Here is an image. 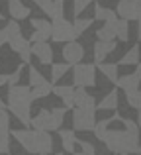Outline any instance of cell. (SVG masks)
<instances>
[{"label":"cell","mask_w":141,"mask_h":155,"mask_svg":"<svg viewBox=\"0 0 141 155\" xmlns=\"http://www.w3.org/2000/svg\"><path fill=\"white\" fill-rule=\"evenodd\" d=\"M137 126H139V130H141V112L137 114Z\"/></svg>","instance_id":"obj_44"},{"label":"cell","mask_w":141,"mask_h":155,"mask_svg":"<svg viewBox=\"0 0 141 155\" xmlns=\"http://www.w3.org/2000/svg\"><path fill=\"white\" fill-rule=\"evenodd\" d=\"M24 67L26 65H18V69H16L14 73H8V87H18V83H20V79H22V71H24Z\"/></svg>","instance_id":"obj_37"},{"label":"cell","mask_w":141,"mask_h":155,"mask_svg":"<svg viewBox=\"0 0 141 155\" xmlns=\"http://www.w3.org/2000/svg\"><path fill=\"white\" fill-rule=\"evenodd\" d=\"M122 120H123V118L120 116L118 112H116L112 118H104V120H98V124H96L94 132H92V134H94V137H96L98 141H102V140H104V136L108 134V130H110V126L114 124V122H122Z\"/></svg>","instance_id":"obj_21"},{"label":"cell","mask_w":141,"mask_h":155,"mask_svg":"<svg viewBox=\"0 0 141 155\" xmlns=\"http://www.w3.org/2000/svg\"><path fill=\"white\" fill-rule=\"evenodd\" d=\"M118 104H120L118 91H110V92H106V96H102L96 110H118Z\"/></svg>","instance_id":"obj_26"},{"label":"cell","mask_w":141,"mask_h":155,"mask_svg":"<svg viewBox=\"0 0 141 155\" xmlns=\"http://www.w3.org/2000/svg\"><path fill=\"white\" fill-rule=\"evenodd\" d=\"M92 22H94V18H75V22H72V28H75L76 35L80 38L82 34H86V30H90Z\"/></svg>","instance_id":"obj_30"},{"label":"cell","mask_w":141,"mask_h":155,"mask_svg":"<svg viewBox=\"0 0 141 155\" xmlns=\"http://www.w3.org/2000/svg\"><path fill=\"white\" fill-rule=\"evenodd\" d=\"M122 126L126 128V132H130V134H131L133 137H137V140H139V132H141V130H139L137 122L130 120V118H123V120H122Z\"/></svg>","instance_id":"obj_35"},{"label":"cell","mask_w":141,"mask_h":155,"mask_svg":"<svg viewBox=\"0 0 141 155\" xmlns=\"http://www.w3.org/2000/svg\"><path fill=\"white\" fill-rule=\"evenodd\" d=\"M94 20H98V22H102V24L116 22V20H118V14H116V10H112V8H104V6H100V4H94Z\"/></svg>","instance_id":"obj_25"},{"label":"cell","mask_w":141,"mask_h":155,"mask_svg":"<svg viewBox=\"0 0 141 155\" xmlns=\"http://www.w3.org/2000/svg\"><path fill=\"white\" fill-rule=\"evenodd\" d=\"M75 155H90V153H82V151H76Z\"/></svg>","instance_id":"obj_45"},{"label":"cell","mask_w":141,"mask_h":155,"mask_svg":"<svg viewBox=\"0 0 141 155\" xmlns=\"http://www.w3.org/2000/svg\"><path fill=\"white\" fill-rule=\"evenodd\" d=\"M53 151V137L49 132H37V153L49 155Z\"/></svg>","instance_id":"obj_23"},{"label":"cell","mask_w":141,"mask_h":155,"mask_svg":"<svg viewBox=\"0 0 141 155\" xmlns=\"http://www.w3.org/2000/svg\"><path fill=\"white\" fill-rule=\"evenodd\" d=\"M135 75H137L139 79H141V61H139V65H137V67H135Z\"/></svg>","instance_id":"obj_42"},{"label":"cell","mask_w":141,"mask_h":155,"mask_svg":"<svg viewBox=\"0 0 141 155\" xmlns=\"http://www.w3.org/2000/svg\"><path fill=\"white\" fill-rule=\"evenodd\" d=\"M53 24V35H51V39H53L55 43H71V41H76V31L75 28H72V24L69 20H57V22H51Z\"/></svg>","instance_id":"obj_6"},{"label":"cell","mask_w":141,"mask_h":155,"mask_svg":"<svg viewBox=\"0 0 141 155\" xmlns=\"http://www.w3.org/2000/svg\"><path fill=\"white\" fill-rule=\"evenodd\" d=\"M53 87H55V84L47 81V83H45V84H41V87H35V88H31V94H34V100L47 98V96H49L51 92H53Z\"/></svg>","instance_id":"obj_31"},{"label":"cell","mask_w":141,"mask_h":155,"mask_svg":"<svg viewBox=\"0 0 141 155\" xmlns=\"http://www.w3.org/2000/svg\"><path fill=\"white\" fill-rule=\"evenodd\" d=\"M27 81H30V87H31V88L41 87V84H45V83H47V79L37 71V69L34 67V65H30V69H27Z\"/></svg>","instance_id":"obj_29"},{"label":"cell","mask_w":141,"mask_h":155,"mask_svg":"<svg viewBox=\"0 0 141 155\" xmlns=\"http://www.w3.org/2000/svg\"><path fill=\"white\" fill-rule=\"evenodd\" d=\"M8 14L12 20L20 22V20H26L31 16V10L27 4H24V0H8Z\"/></svg>","instance_id":"obj_14"},{"label":"cell","mask_w":141,"mask_h":155,"mask_svg":"<svg viewBox=\"0 0 141 155\" xmlns=\"http://www.w3.org/2000/svg\"><path fill=\"white\" fill-rule=\"evenodd\" d=\"M31 55L39 61V65H53V47L49 41L31 43Z\"/></svg>","instance_id":"obj_11"},{"label":"cell","mask_w":141,"mask_h":155,"mask_svg":"<svg viewBox=\"0 0 141 155\" xmlns=\"http://www.w3.org/2000/svg\"><path fill=\"white\" fill-rule=\"evenodd\" d=\"M137 38L141 39V20H139V22H137Z\"/></svg>","instance_id":"obj_43"},{"label":"cell","mask_w":141,"mask_h":155,"mask_svg":"<svg viewBox=\"0 0 141 155\" xmlns=\"http://www.w3.org/2000/svg\"><path fill=\"white\" fill-rule=\"evenodd\" d=\"M116 51V41H94L92 53H94V65L106 63V57Z\"/></svg>","instance_id":"obj_12"},{"label":"cell","mask_w":141,"mask_h":155,"mask_svg":"<svg viewBox=\"0 0 141 155\" xmlns=\"http://www.w3.org/2000/svg\"><path fill=\"white\" fill-rule=\"evenodd\" d=\"M75 92H76V88L71 87V84H55L53 87V94L63 100V106L67 110L75 108Z\"/></svg>","instance_id":"obj_13"},{"label":"cell","mask_w":141,"mask_h":155,"mask_svg":"<svg viewBox=\"0 0 141 155\" xmlns=\"http://www.w3.org/2000/svg\"><path fill=\"white\" fill-rule=\"evenodd\" d=\"M61 55H63V59H65V63H69L71 67H75V65L82 63V59H84V45L80 41H71L63 47Z\"/></svg>","instance_id":"obj_10"},{"label":"cell","mask_w":141,"mask_h":155,"mask_svg":"<svg viewBox=\"0 0 141 155\" xmlns=\"http://www.w3.org/2000/svg\"><path fill=\"white\" fill-rule=\"evenodd\" d=\"M0 110H8V102H4L2 98H0Z\"/></svg>","instance_id":"obj_41"},{"label":"cell","mask_w":141,"mask_h":155,"mask_svg":"<svg viewBox=\"0 0 141 155\" xmlns=\"http://www.w3.org/2000/svg\"><path fill=\"white\" fill-rule=\"evenodd\" d=\"M92 2H94V0H72V14H75V18H80V14L86 12V8L90 6Z\"/></svg>","instance_id":"obj_33"},{"label":"cell","mask_w":141,"mask_h":155,"mask_svg":"<svg viewBox=\"0 0 141 155\" xmlns=\"http://www.w3.org/2000/svg\"><path fill=\"white\" fill-rule=\"evenodd\" d=\"M116 14L126 22L131 20H141V0H118L116 6Z\"/></svg>","instance_id":"obj_8"},{"label":"cell","mask_w":141,"mask_h":155,"mask_svg":"<svg viewBox=\"0 0 141 155\" xmlns=\"http://www.w3.org/2000/svg\"><path fill=\"white\" fill-rule=\"evenodd\" d=\"M59 137H61V145H63V151L65 153H71L75 155L76 151V145H79V137H76V132L75 130H61L59 132Z\"/></svg>","instance_id":"obj_18"},{"label":"cell","mask_w":141,"mask_h":155,"mask_svg":"<svg viewBox=\"0 0 141 155\" xmlns=\"http://www.w3.org/2000/svg\"><path fill=\"white\" fill-rule=\"evenodd\" d=\"M98 67V71L102 73L104 77H106L108 81H110L112 84H118V81H120V75H118V63H100V65H96Z\"/></svg>","instance_id":"obj_24"},{"label":"cell","mask_w":141,"mask_h":155,"mask_svg":"<svg viewBox=\"0 0 141 155\" xmlns=\"http://www.w3.org/2000/svg\"><path fill=\"white\" fill-rule=\"evenodd\" d=\"M96 65L94 63H79L72 67V84L75 88H90L96 87Z\"/></svg>","instance_id":"obj_2"},{"label":"cell","mask_w":141,"mask_h":155,"mask_svg":"<svg viewBox=\"0 0 141 155\" xmlns=\"http://www.w3.org/2000/svg\"><path fill=\"white\" fill-rule=\"evenodd\" d=\"M126 100H127V104H130L131 108H135V110H139V112H141V91L127 92V94H126Z\"/></svg>","instance_id":"obj_34"},{"label":"cell","mask_w":141,"mask_h":155,"mask_svg":"<svg viewBox=\"0 0 141 155\" xmlns=\"http://www.w3.org/2000/svg\"><path fill=\"white\" fill-rule=\"evenodd\" d=\"M116 31H118V41H127L130 39V22L120 18L116 24Z\"/></svg>","instance_id":"obj_32"},{"label":"cell","mask_w":141,"mask_h":155,"mask_svg":"<svg viewBox=\"0 0 141 155\" xmlns=\"http://www.w3.org/2000/svg\"><path fill=\"white\" fill-rule=\"evenodd\" d=\"M0 20H2V12H0Z\"/></svg>","instance_id":"obj_48"},{"label":"cell","mask_w":141,"mask_h":155,"mask_svg":"<svg viewBox=\"0 0 141 155\" xmlns=\"http://www.w3.org/2000/svg\"><path fill=\"white\" fill-rule=\"evenodd\" d=\"M10 122H12L10 112L8 110H0V132H12Z\"/></svg>","instance_id":"obj_38"},{"label":"cell","mask_w":141,"mask_h":155,"mask_svg":"<svg viewBox=\"0 0 141 155\" xmlns=\"http://www.w3.org/2000/svg\"><path fill=\"white\" fill-rule=\"evenodd\" d=\"M139 155H141V145H139Z\"/></svg>","instance_id":"obj_47"},{"label":"cell","mask_w":141,"mask_h":155,"mask_svg":"<svg viewBox=\"0 0 141 155\" xmlns=\"http://www.w3.org/2000/svg\"><path fill=\"white\" fill-rule=\"evenodd\" d=\"M141 61V47L135 43L133 47H130V49L126 51V55L122 57V59H118V67H130V65H135L137 67Z\"/></svg>","instance_id":"obj_22"},{"label":"cell","mask_w":141,"mask_h":155,"mask_svg":"<svg viewBox=\"0 0 141 155\" xmlns=\"http://www.w3.org/2000/svg\"><path fill=\"white\" fill-rule=\"evenodd\" d=\"M34 2L47 18H51V22L65 20V4H63V0H34Z\"/></svg>","instance_id":"obj_7"},{"label":"cell","mask_w":141,"mask_h":155,"mask_svg":"<svg viewBox=\"0 0 141 155\" xmlns=\"http://www.w3.org/2000/svg\"><path fill=\"white\" fill-rule=\"evenodd\" d=\"M116 87H120L126 94L127 92H135V91H141V79L135 73H131V75H122Z\"/></svg>","instance_id":"obj_20"},{"label":"cell","mask_w":141,"mask_h":155,"mask_svg":"<svg viewBox=\"0 0 141 155\" xmlns=\"http://www.w3.org/2000/svg\"><path fill=\"white\" fill-rule=\"evenodd\" d=\"M55 155H65V153H63V151H59V153H55Z\"/></svg>","instance_id":"obj_46"},{"label":"cell","mask_w":141,"mask_h":155,"mask_svg":"<svg viewBox=\"0 0 141 155\" xmlns=\"http://www.w3.org/2000/svg\"><path fill=\"white\" fill-rule=\"evenodd\" d=\"M69 71H71V65H69V63H65V61H63V63H53V65H51V73H49L51 83L55 84L57 81H61Z\"/></svg>","instance_id":"obj_28"},{"label":"cell","mask_w":141,"mask_h":155,"mask_svg":"<svg viewBox=\"0 0 141 155\" xmlns=\"http://www.w3.org/2000/svg\"><path fill=\"white\" fill-rule=\"evenodd\" d=\"M8 112L24 126V128H30L31 126V106H20V104H8Z\"/></svg>","instance_id":"obj_15"},{"label":"cell","mask_w":141,"mask_h":155,"mask_svg":"<svg viewBox=\"0 0 141 155\" xmlns=\"http://www.w3.org/2000/svg\"><path fill=\"white\" fill-rule=\"evenodd\" d=\"M6 43H8V31H6V28H2L0 30V47L6 45Z\"/></svg>","instance_id":"obj_39"},{"label":"cell","mask_w":141,"mask_h":155,"mask_svg":"<svg viewBox=\"0 0 141 155\" xmlns=\"http://www.w3.org/2000/svg\"><path fill=\"white\" fill-rule=\"evenodd\" d=\"M118 20H116V22L102 24V26L96 30V41H116V39H118V31H116V24H118Z\"/></svg>","instance_id":"obj_19"},{"label":"cell","mask_w":141,"mask_h":155,"mask_svg":"<svg viewBox=\"0 0 141 155\" xmlns=\"http://www.w3.org/2000/svg\"><path fill=\"white\" fill-rule=\"evenodd\" d=\"M10 134L26 153L39 155L37 153V132L35 130H12Z\"/></svg>","instance_id":"obj_5"},{"label":"cell","mask_w":141,"mask_h":155,"mask_svg":"<svg viewBox=\"0 0 141 155\" xmlns=\"http://www.w3.org/2000/svg\"><path fill=\"white\" fill-rule=\"evenodd\" d=\"M31 128L35 132H51V110L41 108L31 118Z\"/></svg>","instance_id":"obj_17"},{"label":"cell","mask_w":141,"mask_h":155,"mask_svg":"<svg viewBox=\"0 0 141 155\" xmlns=\"http://www.w3.org/2000/svg\"><path fill=\"white\" fill-rule=\"evenodd\" d=\"M65 116H67V108L65 106H59V108L51 110V132H61Z\"/></svg>","instance_id":"obj_27"},{"label":"cell","mask_w":141,"mask_h":155,"mask_svg":"<svg viewBox=\"0 0 141 155\" xmlns=\"http://www.w3.org/2000/svg\"><path fill=\"white\" fill-rule=\"evenodd\" d=\"M30 26L34 30L30 35V43H43L53 35V24L45 18H30Z\"/></svg>","instance_id":"obj_4"},{"label":"cell","mask_w":141,"mask_h":155,"mask_svg":"<svg viewBox=\"0 0 141 155\" xmlns=\"http://www.w3.org/2000/svg\"><path fill=\"white\" fill-rule=\"evenodd\" d=\"M8 104H20V106H31L34 102V94H31V87H24V84H18V87H10L8 88Z\"/></svg>","instance_id":"obj_9"},{"label":"cell","mask_w":141,"mask_h":155,"mask_svg":"<svg viewBox=\"0 0 141 155\" xmlns=\"http://www.w3.org/2000/svg\"><path fill=\"white\" fill-rule=\"evenodd\" d=\"M4 84H8V75L6 73H0V87H4Z\"/></svg>","instance_id":"obj_40"},{"label":"cell","mask_w":141,"mask_h":155,"mask_svg":"<svg viewBox=\"0 0 141 155\" xmlns=\"http://www.w3.org/2000/svg\"><path fill=\"white\" fill-rule=\"evenodd\" d=\"M10 140H12V134L10 132H0V155L10 151Z\"/></svg>","instance_id":"obj_36"},{"label":"cell","mask_w":141,"mask_h":155,"mask_svg":"<svg viewBox=\"0 0 141 155\" xmlns=\"http://www.w3.org/2000/svg\"><path fill=\"white\" fill-rule=\"evenodd\" d=\"M96 124V110H80L75 108L72 112V130L75 132H94Z\"/></svg>","instance_id":"obj_3"},{"label":"cell","mask_w":141,"mask_h":155,"mask_svg":"<svg viewBox=\"0 0 141 155\" xmlns=\"http://www.w3.org/2000/svg\"><path fill=\"white\" fill-rule=\"evenodd\" d=\"M102 143L106 145L108 151H112L114 155H139V140L133 137L130 132H126V128H110L108 134L104 136Z\"/></svg>","instance_id":"obj_1"},{"label":"cell","mask_w":141,"mask_h":155,"mask_svg":"<svg viewBox=\"0 0 141 155\" xmlns=\"http://www.w3.org/2000/svg\"><path fill=\"white\" fill-rule=\"evenodd\" d=\"M96 98L94 94L86 91V88H76L75 92V108H80V110H96Z\"/></svg>","instance_id":"obj_16"}]
</instances>
